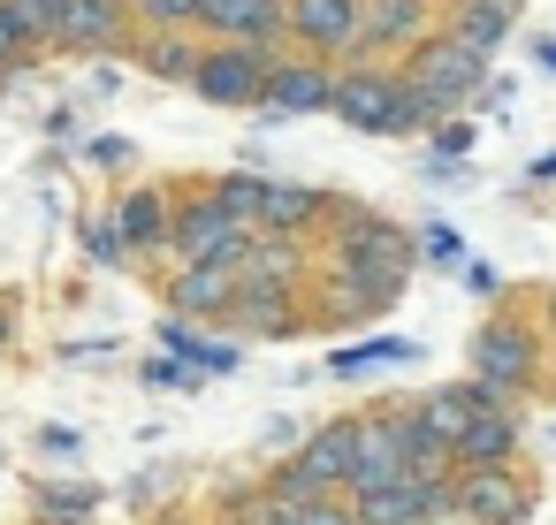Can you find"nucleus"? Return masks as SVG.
<instances>
[{
	"mask_svg": "<svg viewBox=\"0 0 556 525\" xmlns=\"http://www.w3.org/2000/svg\"><path fill=\"white\" fill-rule=\"evenodd\" d=\"M199 62H206V47H191V31H146V39H138V69H146V77L191 85Z\"/></svg>",
	"mask_w": 556,
	"mask_h": 525,
	"instance_id": "4be33fe9",
	"label": "nucleus"
},
{
	"mask_svg": "<svg viewBox=\"0 0 556 525\" xmlns=\"http://www.w3.org/2000/svg\"><path fill=\"white\" fill-rule=\"evenodd\" d=\"M480 404H488V396H480L472 381H457V388H427V396H419L412 411H419V426H427L434 441H450V449H457V441L472 434V419H480Z\"/></svg>",
	"mask_w": 556,
	"mask_h": 525,
	"instance_id": "aec40b11",
	"label": "nucleus"
},
{
	"mask_svg": "<svg viewBox=\"0 0 556 525\" xmlns=\"http://www.w3.org/2000/svg\"><path fill=\"white\" fill-rule=\"evenodd\" d=\"M199 381H206V373H199V366H191V358H176V350H168V358H153V366H146V388H199Z\"/></svg>",
	"mask_w": 556,
	"mask_h": 525,
	"instance_id": "7c9ffc66",
	"label": "nucleus"
},
{
	"mask_svg": "<svg viewBox=\"0 0 556 525\" xmlns=\"http://www.w3.org/2000/svg\"><path fill=\"white\" fill-rule=\"evenodd\" d=\"M457 274H465L472 297H495V267H488V259H457Z\"/></svg>",
	"mask_w": 556,
	"mask_h": 525,
	"instance_id": "f704fd0d",
	"label": "nucleus"
},
{
	"mask_svg": "<svg viewBox=\"0 0 556 525\" xmlns=\"http://www.w3.org/2000/svg\"><path fill=\"white\" fill-rule=\"evenodd\" d=\"M533 320H541V335H548V350H556V290H541V305H533Z\"/></svg>",
	"mask_w": 556,
	"mask_h": 525,
	"instance_id": "4c0bfd02",
	"label": "nucleus"
},
{
	"mask_svg": "<svg viewBox=\"0 0 556 525\" xmlns=\"http://www.w3.org/2000/svg\"><path fill=\"white\" fill-rule=\"evenodd\" d=\"M100 510L92 487H39V525H85Z\"/></svg>",
	"mask_w": 556,
	"mask_h": 525,
	"instance_id": "cd10ccee",
	"label": "nucleus"
},
{
	"mask_svg": "<svg viewBox=\"0 0 556 525\" xmlns=\"http://www.w3.org/2000/svg\"><path fill=\"white\" fill-rule=\"evenodd\" d=\"M39 449H47V457H62V464H70V457H77V434H70V426H39Z\"/></svg>",
	"mask_w": 556,
	"mask_h": 525,
	"instance_id": "c9c22d12",
	"label": "nucleus"
},
{
	"mask_svg": "<svg viewBox=\"0 0 556 525\" xmlns=\"http://www.w3.org/2000/svg\"><path fill=\"white\" fill-rule=\"evenodd\" d=\"M427 525H480V517H472V510H465V502H457V495H450V502H442V510H434V517H427Z\"/></svg>",
	"mask_w": 556,
	"mask_h": 525,
	"instance_id": "e433bc0d",
	"label": "nucleus"
},
{
	"mask_svg": "<svg viewBox=\"0 0 556 525\" xmlns=\"http://www.w3.org/2000/svg\"><path fill=\"white\" fill-rule=\"evenodd\" d=\"M419 259H465V252H457V236L434 221V229H419Z\"/></svg>",
	"mask_w": 556,
	"mask_h": 525,
	"instance_id": "72a5a7b5",
	"label": "nucleus"
},
{
	"mask_svg": "<svg viewBox=\"0 0 556 525\" xmlns=\"http://www.w3.org/2000/svg\"><path fill=\"white\" fill-rule=\"evenodd\" d=\"M153 525H191V517H153Z\"/></svg>",
	"mask_w": 556,
	"mask_h": 525,
	"instance_id": "79ce46f5",
	"label": "nucleus"
},
{
	"mask_svg": "<svg viewBox=\"0 0 556 525\" xmlns=\"http://www.w3.org/2000/svg\"><path fill=\"white\" fill-rule=\"evenodd\" d=\"M252 244H260V229L229 206L222 183H191V191H184V206H176V244H168L176 267H191V259H229V267H244Z\"/></svg>",
	"mask_w": 556,
	"mask_h": 525,
	"instance_id": "39448f33",
	"label": "nucleus"
},
{
	"mask_svg": "<svg viewBox=\"0 0 556 525\" xmlns=\"http://www.w3.org/2000/svg\"><path fill=\"white\" fill-rule=\"evenodd\" d=\"M336 115L366 138H412L419 130V107H412V85H404V62H343L336 77Z\"/></svg>",
	"mask_w": 556,
	"mask_h": 525,
	"instance_id": "20e7f679",
	"label": "nucleus"
},
{
	"mask_svg": "<svg viewBox=\"0 0 556 525\" xmlns=\"http://www.w3.org/2000/svg\"><path fill=\"white\" fill-rule=\"evenodd\" d=\"M366 39V0H290V47L320 62H351Z\"/></svg>",
	"mask_w": 556,
	"mask_h": 525,
	"instance_id": "9d476101",
	"label": "nucleus"
},
{
	"mask_svg": "<svg viewBox=\"0 0 556 525\" xmlns=\"http://www.w3.org/2000/svg\"><path fill=\"white\" fill-rule=\"evenodd\" d=\"M526 449V426H518V404H480L472 434L457 441V464H518Z\"/></svg>",
	"mask_w": 556,
	"mask_h": 525,
	"instance_id": "a211bd4d",
	"label": "nucleus"
},
{
	"mask_svg": "<svg viewBox=\"0 0 556 525\" xmlns=\"http://www.w3.org/2000/svg\"><path fill=\"white\" fill-rule=\"evenodd\" d=\"M16 9V24L39 39V47H54V31H62V0H9Z\"/></svg>",
	"mask_w": 556,
	"mask_h": 525,
	"instance_id": "c756f323",
	"label": "nucleus"
},
{
	"mask_svg": "<svg viewBox=\"0 0 556 525\" xmlns=\"http://www.w3.org/2000/svg\"><path fill=\"white\" fill-rule=\"evenodd\" d=\"M404 85H412L419 130H434V123L465 115V107L488 92V54L465 47L457 31H434V39H419V47L404 54Z\"/></svg>",
	"mask_w": 556,
	"mask_h": 525,
	"instance_id": "7ed1b4c3",
	"label": "nucleus"
},
{
	"mask_svg": "<svg viewBox=\"0 0 556 525\" xmlns=\"http://www.w3.org/2000/svg\"><path fill=\"white\" fill-rule=\"evenodd\" d=\"M358 441H366V426H358V419H336V426L305 434V441L290 449V464H275V472H267V487H275V495H290V502L351 495V472H358Z\"/></svg>",
	"mask_w": 556,
	"mask_h": 525,
	"instance_id": "423d86ee",
	"label": "nucleus"
},
{
	"mask_svg": "<svg viewBox=\"0 0 556 525\" xmlns=\"http://www.w3.org/2000/svg\"><path fill=\"white\" fill-rule=\"evenodd\" d=\"M199 9L206 0H130L138 31H199Z\"/></svg>",
	"mask_w": 556,
	"mask_h": 525,
	"instance_id": "a878e982",
	"label": "nucleus"
},
{
	"mask_svg": "<svg viewBox=\"0 0 556 525\" xmlns=\"http://www.w3.org/2000/svg\"><path fill=\"white\" fill-rule=\"evenodd\" d=\"M229 206L252 221V229H275V236H320L336 199L313 191V183H267V176H222Z\"/></svg>",
	"mask_w": 556,
	"mask_h": 525,
	"instance_id": "0eeeda50",
	"label": "nucleus"
},
{
	"mask_svg": "<svg viewBox=\"0 0 556 525\" xmlns=\"http://www.w3.org/2000/svg\"><path fill=\"white\" fill-rule=\"evenodd\" d=\"M31 54H39V39H31V31L16 24V9H9V0H0V69L16 77V69H24Z\"/></svg>",
	"mask_w": 556,
	"mask_h": 525,
	"instance_id": "c85d7f7f",
	"label": "nucleus"
},
{
	"mask_svg": "<svg viewBox=\"0 0 556 525\" xmlns=\"http://www.w3.org/2000/svg\"><path fill=\"white\" fill-rule=\"evenodd\" d=\"M548 366H556V350H548L541 320H526V312H510V305H495V312L472 328V343H465V381H472L488 404L533 396V388L548 381Z\"/></svg>",
	"mask_w": 556,
	"mask_h": 525,
	"instance_id": "f257e3e1",
	"label": "nucleus"
},
{
	"mask_svg": "<svg viewBox=\"0 0 556 525\" xmlns=\"http://www.w3.org/2000/svg\"><path fill=\"white\" fill-rule=\"evenodd\" d=\"M488 9H510V16H526V0H488Z\"/></svg>",
	"mask_w": 556,
	"mask_h": 525,
	"instance_id": "a19ab883",
	"label": "nucleus"
},
{
	"mask_svg": "<svg viewBox=\"0 0 556 525\" xmlns=\"http://www.w3.org/2000/svg\"><path fill=\"white\" fill-rule=\"evenodd\" d=\"M305 525H366V517L351 495H320V502H305Z\"/></svg>",
	"mask_w": 556,
	"mask_h": 525,
	"instance_id": "2f4dec72",
	"label": "nucleus"
},
{
	"mask_svg": "<svg viewBox=\"0 0 556 525\" xmlns=\"http://www.w3.org/2000/svg\"><path fill=\"white\" fill-rule=\"evenodd\" d=\"M199 31H214L222 47H282L290 39V0H206Z\"/></svg>",
	"mask_w": 556,
	"mask_h": 525,
	"instance_id": "4468645a",
	"label": "nucleus"
},
{
	"mask_svg": "<svg viewBox=\"0 0 556 525\" xmlns=\"http://www.w3.org/2000/svg\"><path fill=\"white\" fill-rule=\"evenodd\" d=\"M130 31H138L130 0H62V31H54V47H77V54H108V47H123Z\"/></svg>",
	"mask_w": 556,
	"mask_h": 525,
	"instance_id": "dca6fc26",
	"label": "nucleus"
},
{
	"mask_svg": "<svg viewBox=\"0 0 556 525\" xmlns=\"http://www.w3.org/2000/svg\"><path fill=\"white\" fill-rule=\"evenodd\" d=\"M457 502L480 525H526L533 517V479L518 464H457Z\"/></svg>",
	"mask_w": 556,
	"mask_h": 525,
	"instance_id": "9b49d317",
	"label": "nucleus"
},
{
	"mask_svg": "<svg viewBox=\"0 0 556 525\" xmlns=\"http://www.w3.org/2000/svg\"><path fill=\"white\" fill-rule=\"evenodd\" d=\"M85 252H92L100 267H130V259H138V252H130V236H123V221H115V206L85 221Z\"/></svg>",
	"mask_w": 556,
	"mask_h": 525,
	"instance_id": "bb28decb",
	"label": "nucleus"
},
{
	"mask_svg": "<svg viewBox=\"0 0 556 525\" xmlns=\"http://www.w3.org/2000/svg\"><path fill=\"white\" fill-rule=\"evenodd\" d=\"M541 69H556V39H541Z\"/></svg>",
	"mask_w": 556,
	"mask_h": 525,
	"instance_id": "ea45409f",
	"label": "nucleus"
},
{
	"mask_svg": "<svg viewBox=\"0 0 556 525\" xmlns=\"http://www.w3.org/2000/svg\"><path fill=\"white\" fill-rule=\"evenodd\" d=\"M336 77H343V62H320V54H282L275 62V77H267V100H260V115H336Z\"/></svg>",
	"mask_w": 556,
	"mask_h": 525,
	"instance_id": "f8f14e48",
	"label": "nucleus"
},
{
	"mask_svg": "<svg viewBox=\"0 0 556 525\" xmlns=\"http://www.w3.org/2000/svg\"><path fill=\"white\" fill-rule=\"evenodd\" d=\"M404 267H381V259H358V252H336V244H320V259H313V282H305V312L320 320V328H366V320H381L396 297H404Z\"/></svg>",
	"mask_w": 556,
	"mask_h": 525,
	"instance_id": "f03ea898",
	"label": "nucleus"
},
{
	"mask_svg": "<svg viewBox=\"0 0 556 525\" xmlns=\"http://www.w3.org/2000/svg\"><path fill=\"white\" fill-rule=\"evenodd\" d=\"M237 297H244V267H229V259L168 267V312H184V320H229Z\"/></svg>",
	"mask_w": 556,
	"mask_h": 525,
	"instance_id": "ddd939ff",
	"label": "nucleus"
},
{
	"mask_svg": "<svg viewBox=\"0 0 556 525\" xmlns=\"http://www.w3.org/2000/svg\"><path fill=\"white\" fill-rule=\"evenodd\" d=\"M313 259H320V236H275V229H260V244H252V259H244V290H282V297H305Z\"/></svg>",
	"mask_w": 556,
	"mask_h": 525,
	"instance_id": "2eb2a0df",
	"label": "nucleus"
},
{
	"mask_svg": "<svg viewBox=\"0 0 556 525\" xmlns=\"http://www.w3.org/2000/svg\"><path fill=\"white\" fill-rule=\"evenodd\" d=\"M412 358H419V343H404V335H374V343H343V350L328 358V373H336V381H358V373L412 366Z\"/></svg>",
	"mask_w": 556,
	"mask_h": 525,
	"instance_id": "5701e85b",
	"label": "nucleus"
},
{
	"mask_svg": "<svg viewBox=\"0 0 556 525\" xmlns=\"http://www.w3.org/2000/svg\"><path fill=\"white\" fill-rule=\"evenodd\" d=\"M222 525H305V502H290L275 487H252V495H229L222 502Z\"/></svg>",
	"mask_w": 556,
	"mask_h": 525,
	"instance_id": "393cba45",
	"label": "nucleus"
},
{
	"mask_svg": "<svg viewBox=\"0 0 556 525\" xmlns=\"http://www.w3.org/2000/svg\"><path fill=\"white\" fill-rule=\"evenodd\" d=\"M0 85H9V69H0Z\"/></svg>",
	"mask_w": 556,
	"mask_h": 525,
	"instance_id": "c03bdc74",
	"label": "nucleus"
},
{
	"mask_svg": "<svg viewBox=\"0 0 556 525\" xmlns=\"http://www.w3.org/2000/svg\"><path fill=\"white\" fill-rule=\"evenodd\" d=\"M510 9H488V0H442V31H457L465 47H480L488 62H495V47L510 39Z\"/></svg>",
	"mask_w": 556,
	"mask_h": 525,
	"instance_id": "412c9836",
	"label": "nucleus"
},
{
	"mask_svg": "<svg viewBox=\"0 0 556 525\" xmlns=\"http://www.w3.org/2000/svg\"><path fill=\"white\" fill-rule=\"evenodd\" d=\"M0 343H9V312H0Z\"/></svg>",
	"mask_w": 556,
	"mask_h": 525,
	"instance_id": "37998d69",
	"label": "nucleus"
},
{
	"mask_svg": "<svg viewBox=\"0 0 556 525\" xmlns=\"http://www.w3.org/2000/svg\"><path fill=\"white\" fill-rule=\"evenodd\" d=\"M85 161H92V168H123V161H130V138H115V130H108V138H92V145H85Z\"/></svg>",
	"mask_w": 556,
	"mask_h": 525,
	"instance_id": "473e14b6",
	"label": "nucleus"
},
{
	"mask_svg": "<svg viewBox=\"0 0 556 525\" xmlns=\"http://www.w3.org/2000/svg\"><path fill=\"white\" fill-rule=\"evenodd\" d=\"M275 62H282V54H267V47H206V62H199V77H191V92H199L206 107H260V100H267Z\"/></svg>",
	"mask_w": 556,
	"mask_h": 525,
	"instance_id": "6e6552de",
	"label": "nucleus"
},
{
	"mask_svg": "<svg viewBox=\"0 0 556 525\" xmlns=\"http://www.w3.org/2000/svg\"><path fill=\"white\" fill-rule=\"evenodd\" d=\"M305 297H282V290H244L237 297V312H229V328H244V335H260V343H290V335H305Z\"/></svg>",
	"mask_w": 556,
	"mask_h": 525,
	"instance_id": "f3484780",
	"label": "nucleus"
},
{
	"mask_svg": "<svg viewBox=\"0 0 556 525\" xmlns=\"http://www.w3.org/2000/svg\"><path fill=\"white\" fill-rule=\"evenodd\" d=\"M115 221H123V236H130V252H138V259H153V252H168V244H176L168 191H123V199H115Z\"/></svg>",
	"mask_w": 556,
	"mask_h": 525,
	"instance_id": "6ab92c4d",
	"label": "nucleus"
},
{
	"mask_svg": "<svg viewBox=\"0 0 556 525\" xmlns=\"http://www.w3.org/2000/svg\"><path fill=\"white\" fill-rule=\"evenodd\" d=\"M161 350H176V358H191L199 373H237V343H199L184 312H168V320H161Z\"/></svg>",
	"mask_w": 556,
	"mask_h": 525,
	"instance_id": "b1692460",
	"label": "nucleus"
},
{
	"mask_svg": "<svg viewBox=\"0 0 556 525\" xmlns=\"http://www.w3.org/2000/svg\"><path fill=\"white\" fill-rule=\"evenodd\" d=\"M533 176H556V153H541V161H533Z\"/></svg>",
	"mask_w": 556,
	"mask_h": 525,
	"instance_id": "58836bf2",
	"label": "nucleus"
},
{
	"mask_svg": "<svg viewBox=\"0 0 556 525\" xmlns=\"http://www.w3.org/2000/svg\"><path fill=\"white\" fill-rule=\"evenodd\" d=\"M434 31H442V0H366V39L351 62H404Z\"/></svg>",
	"mask_w": 556,
	"mask_h": 525,
	"instance_id": "1a4fd4ad",
	"label": "nucleus"
}]
</instances>
